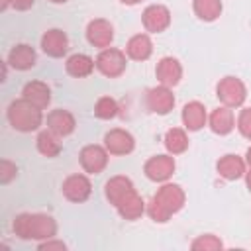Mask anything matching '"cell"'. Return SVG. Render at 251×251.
Here are the masks:
<instances>
[{
	"mask_svg": "<svg viewBox=\"0 0 251 251\" xmlns=\"http://www.w3.org/2000/svg\"><path fill=\"white\" fill-rule=\"evenodd\" d=\"M245 163L251 167V145H249V149H247V153H245Z\"/></svg>",
	"mask_w": 251,
	"mask_h": 251,
	"instance_id": "cell-35",
	"label": "cell"
},
{
	"mask_svg": "<svg viewBox=\"0 0 251 251\" xmlns=\"http://www.w3.org/2000/svg\"><path fill=\"white\" fill-rule=\"evenodd\" d=\"M63 196L69 200V202H75V204H80V202H86L90 198V192H92V182L86 175L82 173H75V175H69L65 180H63Z\"/></svg>",
	"mask_w": 251,
	"mask_h": 251,
	"instance_id": "cell-6",
	"label": "cell"
},
{
	"mask_svg": "<svg viewBox=\"0 0 251 251\" xmlns=\"http://www.w3.org/2000/svg\"><path fill=\"white\" fill-rule=\"evenodd\" d=\"M104 147L110 155H129L135 149V139L127 129L114 127L104 135Z\"/></svg>",
	"mask_w": 251,
	"mask_h": 251,
	"instance_id": "cell-11",
	"label": "cell"
},
{
	"mask_svg": "<svg viewBox=\"0 0 251 251\" xmlns=\"http://www.w3.org/2000/svg\"><path fill=\"white\" fill-rule=\"evenodd\" d=\"M12 229L20 239L45 241L57 235V222L47 214H18L12 222Z\"/></svg>",
	"mask_w": 251,
	"mask_h": 251,
	"instance_id": "cell-2",
	"label": "cell"
},
{
	"mask_svg": "<svg viewBox=\"0 0 251 251\" xmlns=\"http://www.w3.org/2000/svg\"><path fill=\"white\" fill-rule=\"evenodd\" d=\"M222 0H194L192 10L202 22H214L222 14Z\"/></svg>",
	"mask_w": 251,
	"mask_h": 251,
	"instance_id": "cell-26",
	"label": "cell"
},
{
	"mask_svg": "<svg viewBox=\"0 0 251 251\" xmlns=\"http://www.w3.org/2000/svg\"><path fill=\"white\" fill-rule=\"evenodd\" d=\"M94 61H96V69L104 76H108V78H118L120 75H124V71L127 67V55H126V51L116 49V47L100 49V53H98V57Z\"/></svg>",
	"mask_w": 251,
	"mask_h": 251,
	"instance_id": "cell-5",
	"label": "cell"
},
{
	"mask_svg": "<svg viewBox=\"0 0 251 251\" xmlns=\"http://www.w3.org/2000/svg\"><path fill=\"white\" fill-rule=\"evenodd\" d=\"M8 2H10L12 8H16V10H20V12L29 10V8L35 4V0H8Z\"/></svg>",
	"mask_w": 251,
	"mask_h": 251,
	"instance_id": "cell-33",
	"label": "cell"
},
{
	"mask_svg": "<svg viewBox=\"0 0 251 251\" xmlns=\"http://www.w3.org/2000/svg\"><path fill=\"white\" fill-rule=\"evenodd\" d=\"M190 247H192L194 251H218V249L224 247V243H222V239L216 237L214 233H204V235L196 237V239L190 243Z\"/></svg>",
	"mask_w": 251,
	"mask_h": 251,
	"instance_id": "cell-29",
	"label": "cell"
},
{
	"mask_svg": "<svg viewBox=\"0 0 251 251\" xmlns=\"http://www.w3.org/2000/svg\"><path fill=\"white\" fill-rule=\"evenodd\" d=\"M155 76H157L159 84L173 88L182 78V65L175 57H161L157 67H155Z\"/></svg>",
	"mask_w": 251,
	"mask_h": 251,
	"instance_id": "cell-14",
	"label": "cell"
},
{
	"mask_svg": "<svg viewBox=\"0 0 251 251\" xmlns=\"http://www.w3.org/2000/svg\"><path fill=\"white\" fill-rule=\"evenodd\" d=\"M175 157L173 155H153L145 161L143 173L153 182H167L175 173Z\"/></svg>",
	"mask_w": 251,
	"mask_h": 251,
	"instance_id": "cell-8",
	"label": "cell"
},
{
	"mask_svg": "<svg viewBox=\"0 0 251 251\" xmlns=\"http://www.w3.org/2000/svg\"><path fill=\"white\" fill-rule=\"evenodd\" d=\"M147 108L159 116L169 114L175 108V94L169 86L159 84L147 90Z\"/></svg>",
	"mask_w": 251,
	"mask_h": 251,
	"instance_id": "cell-12",
	"label": "cell"
},
{
	"mask_svg": "<svg viewBox=\"0 0 251 251\" xmlns=\"http://www.w3.org/2000/svg\"><path fill=\"white\" fill-rule=\"evenodd\" d=\"M165 147L171 155H180L188 149V135L182 127H171L165 133Z\"/></svg>",
	"mask_w": 251,
	"mask_h": 251,
	"instance_id": "cell-27",
	"label": "cell"
},
{
	"mask_svg": "<svg viewBox=\"0 0 251 251\" xmlns=\"http://www.w3.org/2000/svg\"><path fill=\"white\" fill-rule=\"evenodd\" d=\"M184 190L175 184V182H165L155 194L153 198L149 200L147 204V214L153 222H159V224H165L171 220L173 214L180 212L182 206H184Z\"/></svg>",
	"mask_w": 251,
	"mask_h": 251,
	"instance_id": "cell-1",
	"label": "cell"
},
{
	"mask_svg": "<svg viewBox=\"0 0 251 251\" xmlns=\"http://www.w3.org/2000/svg\"><path fill=\"white\" fill-rule=\"evenodd\" d=\"M94 67H96V61L90 55H86V53H73L65 61L67 75H71L75 78H84V76L92 75Z\"/></svg>",
	"mask_w": 251,
	"mask_h": 251,
	"instance_id": "cell-23",
	"label": "cell"
},
{
	"mask_svg": "<svg viewBox=\"0 0 251 251\" xmlns=\"http://www.w3.org/2000/svg\"><path fill=\"white\" fill-rule=\"evenodd\" d=\"M6 118H8V124H10L16 131H22V133L35 131V129H39V126L43 124L41 108L33 106V104L27 102L25 98H20V100L10 102V106H8V110H6Z\"/></svg>",
	"mask_w": 251,
	"mask_h": 251,
	"instance_id": "cell-3",
	"label": "cell"
},
{
	"mask_svg": "<svg viewBox=\"0 0 251 251\" xmlns=\"http://www.w3.org/2000/svg\"><path fill=\"white\" fill-rule=\"evenodd\" d=\"M216 96L218 100L227 108H239L243 106L247 98V88L241 78L237 76H224L216 84Z\"/></svg>",
	"mask_w": 251,
	"mask_h": 251,
	"instance_id": "cell-4",
	"label": "cell"
},
{
	"mask_svg": "<svg viewBox=\"0 0 251 251\" xmlns=\"http://www.w3.org/2000/svg\"><path fill=\"white\" fill-rule=\"evenodd\" d=\"M180 120H182L184 129H188V131L202 129L206 126V122H208V114H206L204 104L198 102V100H192V102L184 104L182 114H180Z\"/></svg>",
	"mask_w": 251,
	"mask_h": 251,
	"instance_id": "cell-19",
	"label": "cell"
},
{
	"mask_svg": "<svg viewBox=\"0 0 251 251\" xmlns=\"http://www.w3.org/2000/svg\"><path fill=\"white\" fill-rule=\"evenodd\" d=\"M39 249H41V251H43V249H47V251H49V249H61V251H65L67 245H65L63 241H53V237H51V239L41 241V243H39Z\"/></svg>",
	"mask_w": 251,
	"mask_h": 251,
	"instance_id": "cell-32",
	"label": "cell"
},
{
	"mask_svg": "<svg viewBox=\"0 0 251 251\" xmlns=\"http://www.w3.org/2000/svg\"><path fill=\"white\" fill-rule=\"evenodd\" d=\"M75 127H76V120L69 110L57 108V110H51L47 114V129H51L57 137L71 135L75 131Z\"/></svg>",
	"mask_w": 251,
	"mask_h": 251,
	"instance_id": "cell-15",
	"label": "cell"
},
{
	"mask_svg": "<svg viewBox=\"0 0 251 251\" xmlns=\"http://www.w3.org/2000/svg\"><path fill=\"white\" fill-rule=\"evenodd\" d=\"M245 182H247V188H249V192H251V167H249V171L245 173Z\"/></svg>",
	"mask_w": 251,
	"mask_h": 251,
	"instance_id": "cell-34",
	"label": "cell"
},
{
	"mask_svg": "<svg viewBox=\"0 0 251 251\" xmlns=\"http://www.w3.org/2000/svg\"><path fill=\"white\" fill-rule=\"evenodd\" d=\"M49 2H53V4H65V2H69V0H49Z\"/></svg>",
	"mask_w": 251,
	"mask_h": 251,
	"instance_id": "cell-37",
	"label": "cell"
},
{
	"mask_svg": "<svg viewBox=\"0 0 251 251\" xmlns=\"http://www.w3.org/2000/svg\"><path fill=\"white\" fill-rule=\"evenodd\" d=\"M208 126L216 135H227L233 131L235 127V116L233 110L227 106H220L216 110H212V114L208 116Z\"/></svg>",
	"mask_w": 251,
	"mask_h": 251,
	"instance_id": "cell-20",
	"label": "cell"
},
{
	"mask_svg": "<svg viewBox=\"0 0 251 251\" xmlns=\"http://www.w3.org/2000/svg\"><path fill=\"white\" fill-rule=\"evenodd\" d=\"M122 4H127V6H133V4H139L141 0H120Z\"/></svg>",
	"mask_w": 251,
	"mask_h": 251,
	"instance_id": "cell-36",
	"label": "cell"
},
{
	"mask_svg": "<svg viewBox=\"0 0 251 251\" xmlns=\"http://www.w3.org/2000/svg\"><path fill=\"white\" fill-rule=\"evenodd\" d=\"M118 102L112 96H102L94 104V116L98 120H114L118 116Z\"/></svg>",
	"mask_w": 251,
	"mask_h": 251,
	"instance_id": "cell-28",
	"label": "cell"
},
{
	"mask_svg": "<svg viewBox=\"0 0 251 251\" xmlns=\"http://www.w3.org/2000/svg\"><path fill=\"white\" fill-rule=\"evenodd\" d=\"M216 171L222 178L226 180H237L241 176H245L247 173V163L239 157V155H233V153H227L224 157L218 159L216 163Z\"/></svg>",
	"mask_w": 251,
	"mask_h": 251,
	"instance_id": "cell-17",
	"label": "cell"
},
{
	"mask_svg": "<svg viewBox=\"0 0 251 251\" xmlns=\"http://www.w3.org/2000/svg\"><path fill=\"white\" fill-rule=\"evenodd\" d=\"M22 98H25L33 106L45 110L49 106V102H51V88L43 80H29L22 88Z\"/></svg>",
	"mask_w": 251,
	"mask_h": 251,
	"instance_id": "cell-21",
	"label": "cell"
},
{
	"mask_svg": "<svg viewBox=\"0 0 251 251\" xmlns=\"http://www.w3.org/2000/svg\"><path fill=\"white\" fill-rule=\"evenodd\" d=\"M16 175H18V167L12 161L2 159V163H0V182L8 184L12 178H16Z\"/></svg>",
	"mask_w": 251,
	"mask_h": 251,
	"instance_id": "cell-31",
	"label": "cell"
},
{
	"mask_svg": "<svg viewBox=\"0 0 251 251\" xmlns=\"http://www.w3.org/2000/svg\"><path fill=\"white\" fill-rule=\"evenodd\" d=\"M41 49H43L45 55H49L53 59L65 57L67 51H69V37H67V33L63 29H59V27L47 29L41 35Z\"/></svg>",
	"mask_w": 251,
	"mask_h": 251,
	"instance_id": "cell-13",
	"label": "cell"
},
{
	"mask_svg": "<svg viewBox=\"0 0 251 251\" xmlns=\"http://www.w3.org/2000/svg\"><path fill=\"white\" fill-rule=\"evenodd\" d=\"M135 186H133V182H131V178L129 176H126V175H116V176H112L110 180H106V184H104V194H106V200L112 204V206H116L129 190H133Z\"/></svg>",
	"mask_w": 251,
	"mask_h": 251,
	"instance_id": "cell-24",
	"label": "cell"
},
{
	"mask_svg": "<svg viewBox=\"0 0 251 251\" xmlns=\"http://www.w3.org/2000/svg\"><path fill=\"white\" fill-rule=\"evenodd\" d=\"M108 149L102 147V145H84L78 153V161H80V167L84 169V173L88 175H100L106 167H108Z\"/></svg>",
	"mask_w": 251,
	"mask_h": 251,
	"instance_id": "cell-7",
	"label": "cell"
},
{
	"mask_svg": "<svg viewBox=\"0 0 251 251\" xmlns=\"http://www.w3.org/2000/svg\"><path fill=\"white\" fill-rule=\"evenodd\" d=\"M37 61V55H35V49L27 43H18L14 45L10 51H8V59L6 63L16 69V71H29Z\"/></svg>",
	"mask_w": 251,
	"mask_h": 251,
	"instance_id": "cell-18",
	"label": "cell"
},
{
	"mask_svg": "<svg viewBox=\"0 0 251 251\" xmlns=\"http://www.w3.org/2000/svg\"><path fill=\"white\" fill-rule=\"evenodd\" d=\"M59 139H61V137H57L51 129L39 131V135H37V151H39L43 157H47V159L57 157V155L61 153V141H59Z\"/></svg>",
	"mask_w": 251,
	"mask_h": 251,
	"instance_id": "cell-25",
	"label": "cell"
},
{
	"mask_svg": "<svg viewBox=\"0 0 251 251\" xmlns=\"http://www.w3.org/2000/svg\"><path fill=\"white\" fill-rule=\"evenodd\" d=\"M141 22H143L145 31L161 33L171 25V12L163 4H149L141 14Z\"/></svg>",
	"mask_w": 251,
	"mask_h": 251,
	"instance_id": "cell-9",
	"label": "cell"
},
{
	"mask_svg": "<svg viewBox=\"0 0 251 251\" xmlns=\"http://www.w3.org/2000/svg\"><path fill=\"white\" fill-rule=\"evenodd\" d=\"M116 210L118 214L124 218V220H129V222H135L139 220L145 212H147V206L143 202V198L137 194V190H129L118 204H116Z\"/></svg>",
	"mask_w": 251,
	"mask_h": 251,
	"instance_id": "cell-16",
	"label": "cell"
},
{
	"mask_svg": "<svg viewBox=\"0 0 251 251\" xmlns=\"http://www.w3.org/2000/svg\"><path fill=\"white\" fill-rule=\"evenodd\" d=\"M235 127L245 139H251V108H243L235 120Z\"/></svg>",
	"mask_w": 251,
	"mask_h": 251,
	"instance_id": "cell-30",
	"label": "cell"
},
{
	"mask_svg": "<svg viewBox=\"0 0 251 251\" xmlns=\"http://www.w3.org/2000/svg\"><path fill=\"white\" fill-rule=\"evenodd\" d=\"M86 41L98 49L110 47L114 41V25L104 18L90 20L86 25Z\"/></svg>",
	"mask_w": 251,
	"mask_h": 251,
	"instance_id": "cell-10",
	"label": "cell"
},
{
	"mask_svg": "<svg viewBox=\"0 0 251 251\" xmlns=\"http://www.w3.org/2000/svg\"><path fill=\"white\" fill-rule=\"evenodd\" d=\"M153 53V41L147 33H135L126 43V55L131 61H147Z\"/></svg>",
	"mask_w": 251,
	"mask_h": 251,
	"instance_id": "cell-22",
	"label": "cell"
}]
</instances>
